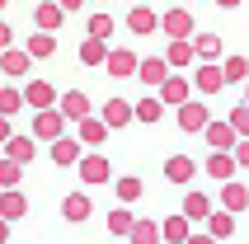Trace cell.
I'll return each instance as SVG.
<instances>
[{
	"mask_svg": "<svg viewBox=\"0 0 249 244\" xmlns=\"http://www.w3.org/2000/svg\"><path fill=\"white\" fill-rule=\"evenodd\" d=\"M160 33H165L169 42H193L197 28H193V14H188V5H174V10L160 14Z\"/></svg>",
	"mask_w": 249,
	"mask_h": 244,
	"instance_id": "6da1fadb",
	"label": "cell"
},
{
	"mask_svg": "<svg viewBox=\"0 0 249 244\" xmlns=\"http://www.w3.org/2000/svg\"><path fill=\"white\" fill-rule=\"evenodd\" d=\"M75 174H80V183H85V188H104V183L113 178V164H108V155L89 150V155L75 164Z\"/></svg>",
	"mask_w": 249,
	"mask_h": 244,
	"instance_id": "7a4b0ae2",
	"label": "cell"
},
{
	"mask_svg": "<svg viewBox=\"0 0 249 244\" xmlns=\"http://www.w3.org/2000/svg\"><path fill=\"white\" fill-rule=\"evenodd\" d=\"M33 141H47V146H52V141H61V136H66V118H61V108H47V113H33Z\"/></svg>",
	"mask_w": 249,
	"mask_h": 244,
	"instance_id": "3957f363",
	"label": "cell"
},
{
	"mask_svg": "<svg viewBox=\"0 0 249 244\" xmlns=\"http://www.w3.org/2000/svg\"><path fill=\"white\" fill-rule=\"evenodd\" d=\"M24 104H28L33 113H47V108L61 104V89H56L52 80H28V85H24Z\"/></svg>",
	"mask_w": 249,
	"mask_h": 244,
	"instance_id": "277c9868",
	"label": "cell"
},
{
	"mask_svg": "<svg viewBox=\"0 0 249 244\" xmlns=\"http://www.w3.org/2000/svg\"><path fill=\"white\" fill-rule=\"evenodd\" d=\"M193 89H197V94H221V89H226V70L216 66V61H197Z\"/></svg>",
	"mask_w": 249,
	"mask_h": 244,
	"instance_id": "5b68a950",
	"label": "cell"
},
{
	"mask_svg": "<svg viewBox=\"0 0 249 244\" xmlns=\"http://www.w3.org/2000/svg\"><path fill=\"white\" fill-rule=\"evenodd\" d=\"M160 104H165V108H174V113H179L183 104H193V80H183V75H169V80L160 85Z\"/></svg>",
	"mask_w": 249,
	"mask_h": 244,
	"instance_id": "8992f818",
	"label": "cell"
},
{
	"mask_svg": "<svg viewBox=\"0 0 249 244\" xmlns=\"http://www.w3.org/2000/svg\"><path fill=\"white\" fill-rule=\"evenodd\" d=\"M207 146L216 150V155H235V146H240V136H235V127H231V118H221V122H212L207 132Z\"/></svg>",
	"mask_w": 249,
	"mask_h": 244,
	"instance_id": "52a82bcc",
	"label": "cell"
},
{
	"mask_svg": "<svg viewBox=\"0 0 249 244\" xmlns=\"http://www.w3.org/2000/svg\"><path fill=\"white\" fill-rule=\"evenodd\" d=\"M104 70H108L113 80H132V75L141 70V56L132 52V47H113V52H108V66H104Z\"/></svg>",
	"mask_w": 249,
	"mask_h": 244,
	"instance_id": "ba28073f",
	"label": "cell"
},
{
	"mask_svg": "<svg viewBox=\"0 0 249 244\" xmlns=\"http://www.w3.org/2000/svg\"><path fill=\"white\" fill-rule=\"evenodd\" d=\"M47 155H52L56 169H71V164L85 160V146H80V136H61V141H52V146H47Z\"/></svg>",
	"mask_w": 249,
	"mask_h": 244,
	"instance_id": "9c48e42d",
	"label": "cell"
},
{
	"mask_svg": "<svg viewBox=\"0 0 249 244\" xmlns=\"http://www.w3.org/2000/svg\"><path fill=\"white\" fill-rule=\"evenodd\" d=\"M56 108H61V118H66V122H85V118H94V104H89V94H85V89H66Z\"/></svg>",
	"mask_w": 249,
	"mask_h": 244,
	"instance_id": "30bf717a",
	"label": "cell"
},
{
	"mask_svg": "<svg viewBox=\"0 0 249 244\" xmlns=\"http://www.w3.org/2000/svg\"><path fill=\"white\" fill-rule=\"evenodd\" d=\"M127 28H132V38H151V33H160V14L151 5H132L127 10Z\"/></svg>",
	"mask_w": 249,
	"mask_h": 244,
	"instance_id": "8fae6325",
	"label": "cell"
},
{
	"mask_svg": "<svg viewBox=\"0 0 249 244\" xmlns=\"http://www.w3.org/2000/svg\"><path fill=\"white\" fill-rule=\"evenodd\" d=\"M99 118L108 122V132H118V127H127V122H137V104H127V99H104Z\"/></svg>",
	"mask_w": 249,
	"mask_h": 244,
	"instance_id": "7c38bea8",
	"label": "cell"
},
{
	"mask_svg": "<svg viewBox=\"0 0 249 244\" xmlns=\"http://www.w3.org/2000/svg\"><path fill=\"white\" fill-rule=\"evenodd\" d=\"M75 136H80V146H85V150H104V141H108V122L94 113V118L75 122Z\"/></svg>",
	"mask_w": 249,
	"mask_h": 244,
	"instance_id": "4fadbf2b",
	"label": "cell"
},
{
	"mask_svg": "<svg viewBox=\"0 0 249 244\" xmlns=\"http://www.w3.org/2000/svg\"><path fill=\"white\" fill-rule=\"evenodd\" d=\"M61 24H66V10H61L56 0H42V5H33V28H38V33H56Z\"/></svg>",
	"mask_w": 249,
	"mask_h": 244,
	"instance_id": "5bb4252c",
	"label": "cell"
},
{
	"mask_svg": "<svg viewBox=\"0 0 249 244\" xmlns=\"http://www.w3.org/2000/svg\"><path fill=\"white\" fill-rule=\"evenodd\" d=\"M28 70H33V56H28L24 47L0 52V75H10V80H28Z\"/></svg>",
	"mask_w": 249,
	"mask_h": 244,
	"instance_id": "9a60e30c",
	"label": "cell"
},
{
	"mask_svg": "<svg viewBox=\"0 0 249 244\" xmlns=\"http://www.w3.org/2000/svg\"><path fill=\"white\" fill-rule=\"evenodd\" d=\"M179 127H183V132H207V127H212V113H207V104H202V99L183 104V108H179Z\"/></svg>",
	"mask_w": 249,
	"mask_h": 244,
	"instance_id": "2e32d148",
	"label": "cell"
},
{
	"mask_svg": "<svg viewBox=\"0 0 249 244\" xmlns=\"http://www.w3.org/2000/svg\"><path fill=\"white\" fill-rule=\"evenodd\" d=\"M169 75H174V70H169L165 56H141V70H137V80H141V85H155V89H160Z\"/></svg>",
	"mask_w": 249,
	"mask_h": 244,
	"instance_id": "e0dca14e",
	"label": "cell"
},
{
	"mask_svg": "<svg viewBox=\"0 0 249 244\" xmlns=\"http://www.w3.org/2000/svg\"><path fill=\"white\" fill-rule=\"evenodd\" d=\"M89 211H94V202H89V192H66V197H61V216H66L71 226H80V221H89Z\"/></svg>",
	"mask_w": 249,
	"mask_h": 244,
	"instance_id": "ac0fdd59",
	"label": "cell"
},
{
	"mask_svg": "<svg viewBox=\"0 0 249 244\" xmlns=\"http://www.w3.org/2000/svg\"><path fill=\"white\" fill-rule=\"evenodd\" d=\"M249 207V188L240 183V178H231V183H221V211H231V216H240Z\"/></svg>",
	"mask_w": 249,
	"mask_h": 244,
	"instance_id": "d6986e66",
	"label": "cell"
},
{
	"mask_svg": "<svg viewBox=\"0 0 249 244\" xmlns=\"http://www.w3.org/2000/svg\"><path fill=\"white\" fill-rule=\"evenodd\" d=\"M24 216H28V197H24V192H19V188L0 192V221L14 226V221H24Z\"/></svg>",
	"mask_w": 249,
	"mask_h": 244,
	"instance_id": "ffe728a7",
	"label": "cell"
},
{
	"mask_svg": "<svg viewBox=\"0 0 249 244\" xmlns=\"http://www.w3.org/2000/svg\"><path fill=\"white\" fill-rule=\"evenodd\" d=\"M160 230H165V244H188V240H193V221L179 211V216H165V221H160Z\"/></svg>",
	"mask_w": 249,
	"mask_h": 244,
	"instance_id": "44dd1931",
	"label": "cell"
},
{
	"mask_svg": "<svg viewBox=\"0 0 249 244\" xmlns=\"http://www.w3.org/2000/svg\"><path fill=\"white\" fill-rule=\"evenodd\" d=\"M33 155H38V141H33V136H19V132H14V141H10V146H5V160H14V164H28V160H33Z\"/></svg>",
	"mask_w": 249,
	"mask_h": 244,
	"instance_id": "7402d4cb",
	"label": "cell"
},
{
	"mask_svg": "<svg viewBox=\"0 0 249 244\" xmlns=\"http://www.w3.org/2000/svg\"><path fill=\"white\" fill-rule=\"evenodd\" d=\"M235 155H216V150H212L207 155V178H216V183H231V178H235Z\"/></svg>",
	"mask_w": 249,
	"mask_h": 244,
	"instance_id": "603a6c76",
	"label": "cell"
},
{
	"mask_svg": "<svg viewBox=\"0 0 249 244\" xmlns=\"http://www.w3.org/2000/svg\"><path fill=\"white\" fill-rule=\"evenodd\" d=\"M183 216L188 221H212V197L207 192H183Z\"/></svg>",
	"mask_w": 249,
	"mask_h": 244,
	"instance_id": "cb8c5ba5",
	"label": "cell"
},
{
	"mask_svg": "<svg viewBox=\"0 0 249 244\" xmlns=\"http://www.w3.org/2000/svg\"><path fill=\"white\" fill-rule=\"evenodd\" d=\"M113 28H118V19H113V14H104V10H94V14H89V24H85V33H89L94 42H108Z\"/></svg>",
	"mask_w": 249,
	"mask_h": 244,
	"instance_id": "d4e9b609",
	"label": "cell"
},
{
	"mask_svg": "<svg viewBox=\"0 0 249 244\" xmlns=\"http://www.w3.org/2000/svg\"><path fill=\"white\" fill-rule=\"evenodd\" d=\"M193 174H197V164L188 160V155H169V160H165V178H169V183H188Z\"/></svg>",
	"mask_w": 249,
	"mask_h": 244,
	"instance_id": "484cf974",
	"label": "cell"
},
{
	"mask_svg": "<svg viewBox=\"0 0 249 244\" xmlns=\"http://www.w3.org/2000/svg\"><path fill=\"white\" fill-rule=\"evenodd\" d=\"M165 61H169V70H183V66H193V61H197L193 42H169V47H165Z\"/></svg>",
	"mask_w": 249,
	"mask_h": 244,
	"instance_id": "4316f807",
	"label": "cell"
},
{
	"mask_svg": "<svg viewBox=\"0 0 249 244\" xmlns=\"http://www.w3.org/2000/svg\"><path fill=\"white\" fill-rule=\"evenodd\" d=\"M24 52L33 56V61H47V56L56 52V33H33V38L24 42Z\"/></svg>",
	"mask_w": 249,
	"mask_h": 244,
	"instance_id": "83f0119b",
	"label": "cell"
},
{
	"mask_svg": "<svg viewBox=\"0 0 249 244\" xmlns=\"http://www.w3.org/2000/svg\"><path fill=\"white\" fill-rule=\"evenodd\" d=\"M132 244H165V230H160V221H146V216H137Z\"/></svg>",
	"mask_w": 249,
	"mask_h": 244,
	"instance_id": "f1b7e54d",
	"label": "cell"
},
{
	"mask_svg": "<svg viewBox=\"0 0 249 244\" xmlns=\"http://www.w3.org/2000/svg\"><path fill=\"white\" fill-rule=\"evenodd\" d=\"M80 66H108V42L85 38L80 42Z\"/></svg>",
	"mask_w": 249,
	"mask_h": 244,
	"instance_id": "f546056e",
	"label": "cell"
},
{
	"mask_svg": "<svg viewBox=\"0 0 249 244\" xmlns=\"http://www.w3.org/2000/svg\"><path fill=\"white\" fill-rule=\"evenodd\" d=\"M28 104H24V89H14V85H5L0 89V118H19Z\"/></svg>",
	"mask_w": 249,
	"mask_h": 244,
	"instance_id": "4dcf8cb0",
	"label": "cell"
},
{
	"mask_svg": "<svg viewBox=\"0 0 249 244\" xmlns=\"http://www.w3.org/2000/svg\"><path fill=\"white\" fill-rule=\"evenodd\" d=\"M193 52H197V61H216L221 56V33H197Z\"/></svg>",
	"mask_w": 249,
	"mask_h": 244,
	"instance_id": "1f68e13d",
	"label": "cell"
},
{
	"mask_svg": "<svg viewBox=\"0 0 249 244\" xmlns=\"http://www.w3.org/2000/svg\"><path fill=\"white\" fill-rule=\"evenodd\" d=\"M113 192H118V202H123V207H132V202L141 197V192H146V183L127 174V178H113Z\"/></svg>",
	"mask_w": 249,
	"mask_h": 244,
	"instance_id": "d6a6232c",
	"label": "cell"
},
{
	"mask_svg": "<svg viewBox=\"0 0 249 244\" xmlns=\"http://www.w3.org/2000/svg\"><path fill=\"white\" fill-rule=\"evenodd\" d=\"M132 230H137V216H132L127 207H113L108 211V235H127V240H132Z\"/></svg>",
	"mask_w": 249,
	"mask_h": 244,
	"instance_id": "836d02e7",
	"label": "cell"
},
{
	"mask_svg": "<svg viewBox=\"0 0 249 244\" xmlns=\"http://www.w3.org/2000/svg\"><path fill=\"white\" fill-rule=\"evenodd\" d=\"M207 235H212V240H231V235H235V216H231V211H212Z\"/></svg>",
	"mask_w": 249,
	"mask_h": 244,
	"instance_id": "e575fe53",
	"label": "cell"
},
{
	"mask_svg": "<svg viewBox=\"0 0 249 244\" xmlns=\"http://www.w3.org/2000/svg\"><path fill=\"white\" fill-rule=\"evenodd\" d=\"M221 70H226V85H249L245 80V75H249V61H245V56H226Z\"/></svg>",
	"mask_w": 249,
	"mask_h": 244,
	"instance_id": "d590c367",
	"label": "cell"
},
{
	"mask_svg": "<svg viewBox=\"0 0 249 244\" xmlns=\"http://www.w3.org/2000/svg\"><path fill=\"white\" fill-rule=\"evenodd\" d=\"M19 178H24V164H14V160H0V192L19 188Z\"/></svg>",
	"mask_w": 249,
	"mask_h": 244,
	"instance_id": "8d00e7d4",
	"label": "cell"
},
{
	"mask_svg": "<svg viewBox=\"0 0 249 244\" xmlns=\"http://www.w3.org/2000/svg\"><path fill=\"white\" fill-rule=\"evenodd\" d=\"M165 118V104H160V99H141L137 104V122H160Z\"/></svg>",
	"mask_w": 249,
	"mask_h": 244,
	"instance_id": "74e56055",
	"label": "cell"
},
{
	"mask_svg": "<svg viewBox=\"0 0 249 244\" xmlns=\"http://www.w3.org/2000/svg\"><path fill=\"white\" fill-rule=\"evenodd\" d=\"M231 127H235L240 141H249V104H235L231 108Z\"/></svg>",
	"mask_w": 249,
	"mask_h": 244,
	"instance_id": "f35d334b",
	"label": "cell"
},
{
	"mask_svg": "<svg viewBox=\"0 0 249 244\" xmlns=\"http://www.w3.org/2000/svg\"><path fill=\"white\" fill-rule=\"evenodd\" d=\"M10 47H14V28L0 24V52H10Z\"/></svg>",
	"mask_w": 249,
	"mask_h": 244,
	"instance_id": "ab89813d",
	"label": "cell"
},
{
	"mask_svg": "<svg viewBox=\"0 0 249 244\" xmlns=\"http://www.w3.org/2000/svg\"><path fill=\"white\" fill-rule=\"evenodd\" d=\"M10 141H14V122L0 118V146H10Z\"/></svg>",
	"mask_w": 249,
	"mask_h": 244,
	"instance_id": "60d3db41",
	"label": "cell"
},
{
	"mask_svg": "<svg viewBox=\"0 0 249 244\" xmlns=\"http://www.w3.org/2000/svg\"><path fill=\"white\" fill-rule=\"evenodd\" d=\"M235 164H240V169H249V141H240V146H235Z\"/></svg>",
	"mask_w": 249,
	"mask_h": 244,
	"instance_id": "b9f144b4",
	"label": "cell"
},
{
	"mask_svg": "<svg viewBox=\"0 0 249 244\" xmlns=\"http://www.w3.org/2000/svg\"><path fill=\"white\" fill-rule=\"evenodd\" d=\"M188 244H221V240H212L207 230H197V235H193V240H188Z\"/></svg>",
	"mask_w": 249,
	"mask_h": 244,
	"instance_id": "7bdbcfd3",
	"label": "cell"
},
{
	"mask_svg": "<svg viewBox=\"0 0 249 244\" xmlns=\"http://www.w3.org/2000/svg\"><path fill=\"white\" fill-rule=\"evenodd\" d=\"M56 5H61V10H66V14H71V10H80L85 0H56Z\"/></svg>",
	"mask_w": 249,
	"mask_h": 244,
	"instance_id": "ee69618b",
	"label": "cell"
},
{
	"mask_svg": "<svg viewBox=\"0 0 249 244\" xmlns=\"http://www.w3.org/2000/svg\"><path fill=\"white\" fill-rule=\"evenodd\" d=\"M216 5H221V10H240V5H245V0H216Z\"/></svg>",
	"mask_w": 249,
	"mask_h": 244,
	"instance_id": "f6af8a7d",
	"label": "cell"
},
{
	"mask_svg": "<svg viewBox=\"0 0 249 244\" xmlns=\"http://www.w3.org/2000/svg\"><path fill=\"white\" fill-rule=\"evenodd\" d=\"M10 240V221H0V244Z\"/></svg>",
	"mask_w": 249,
	"mask_h": 244,
	"instance_id": "bcb514c9",
	"label": "cell"
},
{
	"mask_svg": "<svg viewBox=\"0 0 249 244\" xmlns=\"http://www.w3.org/2000/svg\"><path fill=\"white\" fill-rule=\"evenodd\" d=\"M245 104H249V85H245Z\"/></svg>",
	"mask_w": 249,
	"mask_h": 244,
	"instance_id": "7dc6e473",
	"label": "cell"
},
{
	"mask_svg": "<svg viewBox=\"0 0 249 244\" xmlns=\"http://www.w3.org/2000/svg\"><path fill=\"white\" fill-rule=\"evenodd\" d=\"M5 5H10V0H0V10H5Z\"/></svg>",
	"mask_w": 249,
	"mask_h": 244,
	"instance_id": "c3c4849f",
	"label": "cell"
},
{
	"mask_svg": "<svg viewBox=\"0 0 249 244\" xmlns=\"http://www.w3.org/2000/svg\"><path fill=\"white\" fill-rule=\"evenodd\" d=\"M179 5H193V0H179Z\"/></svg>",
	"mask_w": 249,
	"mask_h": 244,
	"instance_id": "681fc988",
	"label": "cell"
}]
</instances>
